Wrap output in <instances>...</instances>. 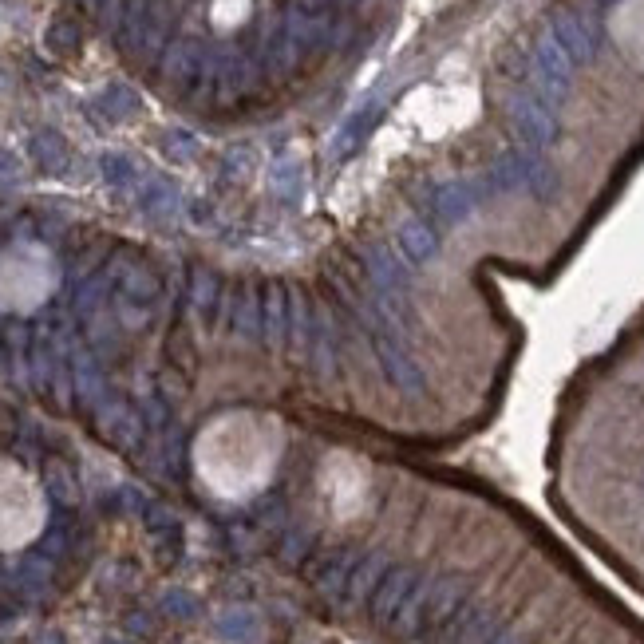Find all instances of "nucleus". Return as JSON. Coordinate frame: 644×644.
I'll return each instance as SVG.
<instances>
[{
  "label": "nucleus",
  "mask_w": 644,
  "mask_h": 644,
  "mask_svg": "<svg viewBox=\"0 0 644 644\" xmlns=\"http://www.w3.org/2000/svg\"><path fill=\"white\" fill-rule=\"evenodd\" d=\"M174 24V4L170 0H131L123 16V48L139 60H155Z\"/></svg>",
  "instance_id": "f257e3e1"
},
{
  "label": "nucleus",
  "mask_w": 644,
  "mask_h": 644,
  "mask_svg": "<svg viewBox=\"0 0 644 644\" xmlns=\"http://www.w3.org/2000/svg\"><path fill=\"white\" fill-rule=\"evenodd\" d=\"M202 68H206V48H202V40L182 36V40H174V44L166 48L162 80H166V87H174V91H186L190 83L202 76Z\"/></svg>",
  "instance_id": "f03ea898"
},
{
  "label": "nucleus",
  "mask_w": 644,
  "mask_h": 644,
  "mask_svg": "<svg viewBox=\"0 0 644 644\" xmlns=\"http://www.w3.org/2000/svg\"><path fill=\"white\" fill-rule=\"evenodd\" d=\"M514 123H518L522 139L534 143V147H546V143H554V135H558L554 115H550L546 107L530 103V99H518V103H514Z\"/></svg>",
  "instance_id": "7ed1b4c3"
},
{
  "label": "nucleus",
  "mask_w": 644,
  "mask_h": 644,
  "mask_svg": "<svg viewBox=\"0 0 644 644\" xmlns=\"http://www.w3.org/2000/svg\"><path fill=\"white\" fill-rule=\"evenodd\" d=\"M554 40L569 60H593V40H589V32L577 16H569V12L554 16Z\"/></svg>",
  "instance_id": "20e7f679"
},
{
  "label": "nucleus",
  "mask_w": 644,
  "mask_h": 644,
  "mask_svg": "<svg viewBox=\"0 0 644 644\" xmlns=\"http://www.w3.org/2000/svg\"><path fill=\"white\" fill-rule=\"evenodd\" d=\"M538 72L550 95H565L569 87V56L558 48V40H542L538 44Z\"/></svg>",
  "instance_id": "39448f33"
},
{
  "label": "nucleus",
  "mask_w": 644,
  "mask_h": 644,
  "mask_svg": "<svg viewBox=\"0 0 644 644\" xmlns=\"http://www.w3.org/2000/svg\"><path fill=\"white\" fill-rule=\"evenodd\" d=\"M48 44H52L56 52H72V48L80 44V32H76L72 24H56V28L48 32Z\"/></svg>",
  "instance_id": "423d86ee"
},
{
  "label": "nucleus",
  "mask_w": 644,
  "mask_h": 644,
  "mask_svg": "<svg viewBox=\"0 0 644 644\" xmlns=\"http://www.w3.org/2000/svg\"><path fill=\"white\" fill-rule=\"evenodd\" d=\"M87 8H91V12L99 16V20H107V16H111V12L119 8V0H87Z\"/></svg>",
  "instance_id": "0eeeda50"
}]
</instances>
